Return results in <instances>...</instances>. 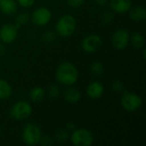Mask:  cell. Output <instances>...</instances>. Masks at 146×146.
I'll return each mask as SVG.
<instances>
[{
  "instance_id": "obj_6",
  "label": "cell",
  "mask_w": 146,
  "mask_h": 146,
  "mask_svg": "<svg viewBox=\"0 0 146 146\" xmlns=\"http://www.w3.org/2000/svg\"><path fill=\"white\" fill-rule=\"evenodd\" d=\"M93 134L86 128H79L72 132L71 142L75 146H90L93 143Z\"/></svg>"
},
{
  "instance_id": "obj_27",
  "label": "cell",
  "mask_w": 146,
  "mask_h": 146,
  "mask_svg": "<svg viewBox=\"0 0 146 146\" xmlns=\"http://www.w3.org/2000/svg\"><path fill=\"white\" fill-rule=\"evenodd\" d=\"M38 144H40V145L44 146L50 145L52 144V140H51L50 137H49L47 135H44V136H41Z\"/></svg>"
},
{
  "instance_id": "obj_26",
  "label": "cell",
  "mask_w": 146,
  "mask_h": 146,
  "mask_svg": "<svg viewBox=\"0 0 146 146\" xmlns=\"http://www.w3.org/2000/svg\"><path fill=\"white\" fill-rule=\"evenodd\" d=\"M68 4L72 8H80L85 3V0H67Z\"/></svg>"
},
{
  "instance_id": "obj_33",
  "label": "cell",
  "mask_w": 146,
  "mask_h": 146,
  "mask_svg": "<svg viewBox=\"0 0 146 146\" xmlns=\"http://www.w3.org/2000/svg\"><path fill=\"white\" fill-rule=\"evenodd\" d=\"M0 135H1V128H0Z\"/></svg>"
},
{
  "instance_id": "obj_24",
  "label": "cell",
  "mask_w": 146,
  "mask_h": 146,
  "mask_svg": "<svg viewBox=\"0 0 146 146\" xmlns=\"http://www.w3.org/2000/svg\"><path fill=\"white\" fill-rule=\"evenodd\" d=\"M114 17H115V15L112 12L106 11L101 16V23L103 25H110L113 21Z\"/></svg>"
},
{
  "instance_id": "obj_31",
  "label": "cell",
  "mask_w": 146,
  "mask_h": 146,
  "mask_svg": "<svg viewBox=\"0 0 146 146\" xmlns=\"http://www.w3.org/2000/svg\"><path fill=\"white\" fill-rule=\"evenodd\" d=\"M94 1L96 2L97 4H98L100 6H104V5H106L109 3L110 0H94Z\"/></svg>"
},
{
  "instance_id": "obj_13",
  "label": "cell",
  "mask_w": 146,
  "mask_h": 146,
  "mask_svg": "<svg viewBox=\"0 0 146 146\" xmlns=\"http://www.w3.org/2000/svg\"><path fill=\"white\" fill-rule=\"evenodd\" d=\"M63 98L69 104H76V103H78L80 100L81 94H80V91L77 88L69 86L64 91V92H63Z\"/></svg>"
},
{
  "instance_id": "obj_3",
  "label": "cell",
  "mask_w": 146,
  "mask_h": 146,
  "mask_svg": "<svg viewBox=\"0 0 146 146\" xmlns=\"http://www.w3.org/2000/svg\"><path fill=\"white\" fill-rule=\"evenodd\" d=\"M42 136L40 127L34 123H27L22 130L21 138L23 142L27 145H35L38 144Z\"/></svg>"
},
{
  "instance_id": "obj_1",
  "label": "cell",
  "mask_w": 146,
  "mask_h": 146,
  "mask_svg": "<svg viewBox=\"0 0 146 146\" xmlns=\"http://www.w3.org/2000/svg\"><path fill=\"white\" fill-rule=\"evenodd\" d=\"M56 79L61 85L69 86L78 81L79 71L77 68L69 62H63L56 68Z\"/></svg>"
},
{
  "instance_id": "obj_19",
  "label": "cell",
  "mask_w": 146,
  "mask_h": 146,
  "mask_svg": "<svg viewBox=\"0 0 146 146\" xmlns=\"http://www.w3.org/2000/svg\"><path fill=\"white\" fill-rule=\"evenodd\" d=\"M29 20H30V15L27 12H21L16 15L15 21V25L20 28L21 26L26 25L29 21Z\"/></svg>"
},
{
  "instance_id": "obj_8",
  "label": "cell",
  "mask_w": 146,
  "mask_h": 146,
  "mask_svg": "<svg viewBox=\"0 0 146 146\" xmlns=\"http://www.w3.org/2000/svg\"><path fill=\"white\" fill-rule=\"evenodd\" d=\"M111 42L113 46L118 50L126 49L130 42V33L128 30L125 28L117 29L112 35Z\"/></svg>"
},
{
  "instance_id": "obj_18",
  "label": "cell",
  "mask_w": 146,
  "mask_h": 146,
  "mask_svg": "<svg viewBox=\"0 0 146 146\" xmlns=\"http://www.w3.org/2000/svg\"><path fill=\"white\" fill-rule=\"evenodd\" d=\"M130 42L135 49H141L145 46V37L139 32L133 33L130 35Z\"/></svg>"
},
{
  "instance_id": "obj_14",
  "label": "cell",
  "mask_w": 146,
  "mask_h": 146,
  "mask_svg": "<svg viewBox=\"0 0 146 146\" xmlns=\"http://www.w3.org/2000/svg\"><path fill=\"white\" fill-rule=\"evenodd\" d=\"M128 16L131 20L134 21H141L146 18V9L142 5H138L133 7L129 9Z\"/></svg>"
},
{
  "instance_id": "obj_9",
  "label": "cell",
  "mask_w": 146,
  "mask_h": 146,
  "mask_svg": "<svg viewBox=\"0 0 146 146\" xmlns=\"http://www.w3.org/2000/svg\"><path fill=\"white\" fill-rule=\"evenodd\" d=\"M103 40L98 34H89L86 36L81 41V47L85 52L95 53L102 46Z\"/></svg>"
},
{
  "instance_id": "obj_28",
  "label": "cell",
  "mask_w": 146,
  "mask_h": 146,
  "mask_svg": "<svg viewBox=\"0 0 146 146\" xmlns=\"http://www.w3.org/2000/svg\"><path fill=\"white\" fill-rule=\"evenodd\" d=\"M17 3L23 8H29L33 5L35 0H16Z\"/></svg>"
},
{
  "instance_id": "obj_7",
  "label": "cell",
  "mask_w": 146,
  "mask_h": 146,
  "mask_svg": "<svg viewBox=\"0 0 146 146\" xmlns=\"http://www.w3.org/2000/svg\"><path fill=\"white\" fill-rule=\"evenodd\" d=\"M52 14L46 7H38L35 9L31 15L32 22L38 27L46 26L51 20Z\"/></svg>"
},
{
  "instance_id": "obj_5",
  "label": "cell",
  "mask_w": 146,
  "mask_h": 146,
  "mask_svg": "<svg viewBox=\"0 0 146 146\" xmlns=\"http://www.w3.org/2000/svg\"><path fill=\"white\" fill-rule=\"evenodd\" d=\"M121 104L124 110L127 112H134L142 106L143 99L139 95L126 91L121 97Z\"/></svg>"
},
{
  "instance_id": "obj_15",
  "label": "cell",
  "mask_w": 146,
  "mask_h": 146,
  "mask_svg": "<svg viewBox=\"0 0 146 146\" xmlns=\"http://www.w3.org/2000/svg\"><path fill=\"white\" fill-rule=\"evenodd\" d=\"M18 6L15 0H0V10L5 15H14L17 12Z\"/></svg>"
},
{
  "instance_id": "obj_2",
  "label": "cell",
  "mask_w": 146,
  "mask_h": 146,
  "mask_svg": "<svg viewBox=\"0 0 146 146\" xmlns=\"http://www.w3.org/2000/svg\"><path fill=\"white\" fill-rule=\"evenodd\" d=\"M77 22L75 18L68 14L62 15L56 24V33L63 38H68L76 30Z\"/></svg>"
},
{
  "instance_id": "obj_10",
  "label": "cell",
  "mask_w": 146,
  "mask_h": 146,
  "mask_svg": "<svg viewBox=\"0 0 146 146\" xmlns=\"http://www.w3.org/2000/svg\"><path fill=\"white\" fill-rule=\"evenodd\" d=\"M18 29L15 24H4L0 28V40L4 44L13 43L17 38Z\"/></svg>"
},
{
  "instance_id": "obj_21",
  "label": "cell",
  "mask_w": 146,
  "mask_h": 146,
  "mask_svg": "<svg viewBox=\"0 0 146 146\" xmlns=\"http://www.w3.org/2000/svg\"><path fill=\"white\" fill-rule=\"evenodd\" d=\"M56 38V33L53 32V31H46L43 35H42V41L46 44H51L53 43Z\"/></svg>"
},
{
  "instance_id": "obj_22",
  "label": "cell",
  "mask_w": 146,
  "mask_h": 146,
  "mask_svg": "<svg viewBox=\"0 0 146 146\" xmlns=\"http://www.w3.org/2000/svg\"><path fill=\"white\" fill-rule=\"evenodd\" d=\"M69 132L67 129H60L56 133V139L60 143L67 142L69 139Z\"/></svg>"
},
{
  "instance_id": "obj_20",
  "label": "cell",
  "mask_w": 146,
  "mask_h": 146,
  "mask_svg": "<svg viewBox=\"0 0 146 146\" xmlns=\"http://www.w3.org/2000/svg\"><path fill=\"white\" fill-rule=\"evenodd\" d=\"M90 70L95 76H101L104 72V68L102 62H94L91 64Z\"/></svg>"
},
{
  "instance_id": "obj_30",
  "label": "cell",
  "mask_w": 146,
  "mask_h": 146,
  "mask_svg": "<svg viewBox=\"0 0 146 146\" xmlns=\"http://www.w3.org/2000/svg\"><path fill=\"white\" fill-rule=\"evenodd\" d=\"M5 53H6V48H5L4 43L0 42V56H3Z\"/></svg>"
},
{
  "instance_id": "obj_16",
  "label": "cell",
  "mask_w": 146,
  "mask_h": 146,
  "mask_svg": "<svg viewBox=\"0 0 146 146\" xmlns=\"http://www.w3.org/2000/svg\"><path fill=\"white\" fill-rule=\"evenodd\" d=\"M45 93H46V92L44 88H42L40 86H36L30 91L29 98L31 101H33L34 103H38L44 98Z\"/></svg>"
},
{
  "instance_id": "obj_17",
  "label": "cell",
  "mask_w": 146,
  "mask_h": 146,
  "mask_svg": "<svg viewBox=\"0 0 146 146\" xmlns=\"http://www.w3.org/2000/svg\"><path fill=\"white\" fill-rule=\"evenodd\" d=\"M12 94V87L9 83L3 79H0V100L8 99Z\"/></svg>"
},
{
  "instance_id": "obj_32",
  "label": "cell",
  "mask_w": 146,
  "mask_h": 146,
  "mask_svg": "<svg viewBox=\"0 0 146 146\" xmlns=\"http://www.w3.org/2000/svg\"><path fill=\"white\" fill-rule=\"evenodd\" d=\"M145 49H144V50H143V57L144 58H145Z\"/></svg>"
},
{
  "instance_id": "obj_11",
  "label": "cell",
  "mask_w": 146,
  "mask_h": 146,
  "mask_svg": "<svg viewBox=\"0 0 146 146\" xmlns=\"http://www.w3.org/2000/svg\"><path fill=\"white\" fill-rule=\"evenodd\" d=\"M104 92V86L99 81H93L91 82L86 88V94L87 96L93 100H97L100 98Z\"/></svg>"
},
{
  "instance_id": "obj_12",
  "label": "cell",
  "mask_w": 146,
  "mask_h": 146,
  "mask_svg": "<svg viewBox=\"0 0 146 146\" xmlns=\"http://www.w3.org/2000/svg\"><path fill=\"white\" fill-rule=\"evenodd\" d=\"M110 8L113 12L124 14L132 8V0H110Z\"/></svg>"
},
{
  "instance_id": "obj_4",
  "label": "cell",
  "mask_w": 146,
  "mask_h": 146,
  "mask_svg": "<svg viewBox=\"0 0 146 146\" xmlns=\"http://www.w3.org/2000/svg\"><path fill=\"white\" fill-rule=\"evenodd\" d=\"M32 112L33 108L30 103L27 101H18L10 108L9 115L15 121H24L30 117Z\"/></svg>"
},
{
  "instance_id": "obj_29",
  "label": "cell",
  "mask_w": 146,
  "mask_h": 146,
  "mask_svg": "<svg viewBox=\"0 0 146 146\" xmlns=\"http://www.w3.org/2000/svg\"><path fill=\"white\" fill-rule=\"evenodd\" d=\"M66 127L68 132H73L74 130H75V125L73 122H68L66 125Z\"/></svg>"
},
{
  "instance_id": "obj_23",
  "label": "cell",
  "mask_w": 146,
  "mask_h": 146,
  "mask_svg": "<svg viewBox=\"0 0 146 146\" xmlns=\"http://www.w3.org/2000/svg\"><path fill=\"white\" fill-rule=\"evenodd\" d=\"M60 87L57 85H51L50 86H49L48 90H47V95L49 98H56V97L59 96L60 94Z\"/></svg>"
},
{
  "instance_id": "obj_25",
  "label": "cell",
  "mask_w": 146,
  "mask_h": 146,
  "mask_svg": "<svg viewBox=\"0 0 146 146\" xmlns=\"http://www.w3.org/2000/svg\"><path fill=\"white\" fill-rule=\"evenodd\" d=\"M111 88L115 92H122L125 90V85L124 83L120 80H115L111 84Z\"/></svg>"
}]
</instances>
